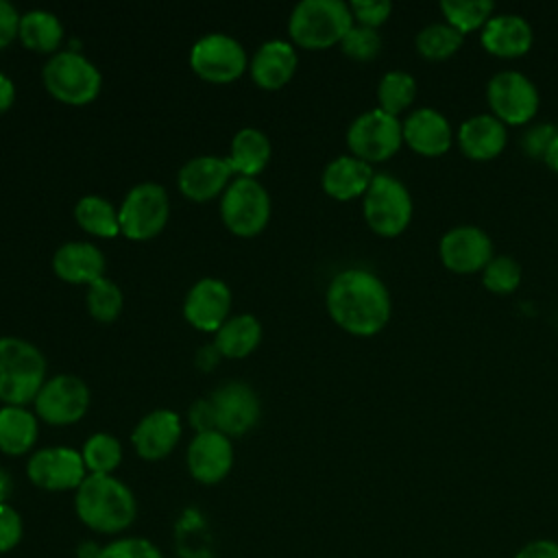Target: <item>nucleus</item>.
<instances>
[{
	"label": "nucleus",
	"instance_id": "1",
	"mask_svg": "<svg viewBox=\"0 0 558 558\" xmlns=\"http://www.w3.org/2000/svg\"><path fill=\"white\" fill-rule=\"evenodd\" d=\"M327 312L353 336H375L390 318V294L384 281L364 268L338 272L325 294Z\"/></svg>",
	"mask_w": 558,
	"mask_h": 558
},
{
	"label": "nucleus",
	"instance_id": "2",
	"mask_svg": "<svg viewBox=\"0 0 558 558\" xmlns=\"http://www.w3.org/2000/svg\"><path fill=\"white\" fill-rule=\"evenodd\" d=\"M74 508L78 519L94 532L118 534L135 521V497L113 475H87L76 488Z\"/></svg>",
	"mask_w": 558,
	"mask_h": 558
},
{
	"label": "nucleus",
	"instance_id": "3",
	"mask_svg": "<svg viewBox=\"0 0 558 558\" xmlns=\"http://www.w3.org/2000/svg\"><path fill=\"white\" fill-rule=\"evenodd\" d=\"M46 377L41 351L15 336H0V401L24 405L35 401Z\"/></svg>",
	"mask_w": 558,
	"mask_h": 558
},
{
	"label": "nucleus",
	"instance_id": "4",
	"mask_svg": "<svg viewBox=\"0 0 558 558\" xmlns=\"http://www.w3.org/2000/svg\"><path fill=\"white\" fill-rule=\"evenodd\" d=\"M351 26L353 15L342 0H301L288 20L290 37L303 48L340 44Z\"/></svg>",
	"mask_w": 558,
	"mask_h": 558
},
{
	"label": "nucleus",
	"instance_id": "5",
	"mask_svg": "<svg viewBox=\"0 0 558 558\" xmlns=\"http://www.w3.org/2000/svg\"><path fill=\"white\" fill-rule=\"evenodd\" d=\"M41 78L46 89L65 105H85L94 100L102 83L98 68L76 50L52 54L41 70Z\"/></svg>",
	"mask_w": 558,
	"mask_h": 558
},
{
	"label": "nucleus",
	"instance_id": "6",
	"mask_svg": "<svg viewBox=\"0 0 558 558\" xmlns=\"http://www.w3.org/2000/svg\"><path fill=\"white\" fill-rule=\"evenodd\" d=\"M366 225L384 238L403 233L412 220V196L392 174H375L364 194Z\"/></svg>",
	"mask_w": 558,
	"mask_h": 558
},
{
	"label": "nucleus",
	"instance_id": "7",
	"mask_svg": "<svg viewBox=\"0 0 558 558\" xmlns=\"http://www.w3.org/2000/svg\"><path fill=\"white\" fill-rule=\"evenodd\" d=\"M347 144L353 157L366 163L386 161L403 144L401 122L397 116H390L379 107L364 111L351 122L347 131Z\"/></svg>",
	"mask_w": 558,
	"mask_h": 558
},
{
	"label": "nucleus",
	"instance_id": "8",
	"mask_svg": "<svg viewBox=\"0 0 558 558\" xmlns=\"http://www.w3.org/2000/svg\"><path fill=\"white\" fill-rule=\"evenodd\" d=\"M222 222L235 235L259 233L270 218V196L264 185L251 177H238L220 198Z\"/></svg>",
	"mask_w": 558,
	"mask_h": 558
},
{
	"label": "nucleus",
	"instance_id": "9",
	"mask_svg": "<svg viewBox=\"0 0 558 558\" xmlns=\"http://www.w3.org/2000/svg\"><path fill=\"white\" fill-rule=\"evenodd\" d=\"M168 194L159 183H140L131 187L118 209L120 231L131 240L157 235L168 220Z\"/></svg>",
	"mask_w": 558,
	"mask_h": 558
},
{
	"label": "nucleus",
	"instance_id": "10",
	"mask_svg": "<svg viewBox=\"0 0 558 558\" xmlns=\"http://www.w3.org/2000/svg\"><path fill=\"white\" fill-rule=\"evenodd\" d=\"M486 98L493 116L504 124L519 126L538 113L541 96L536 85L521 72H497L486 85Z\"/></svg>",
	"mask_w": 558,
	"mask_h": 558
},
{
	"label": "nucleus",
	"instance_id": "11",
	"mask_svg": "<svg viewBox=\"0 0 558 558\" xmlns=\"http://www.w3.org/2000/svg\"><path fill=\"white\" fill-rule=\"evenodd\" d=\"M190 65L205 81L229 83L246 70V52L233 37L225 33H209L194 44Z\"/></svg>",
	"mask_w": 558,
	"mask_h": 558
},
{
	"label": "nucleus",
	"instance_id": "12",
	"mask_svg": "<svg viewBox=\"0 0 558 558\" xmlns=\"http://www.w3.org/2000/svg\"><path fill=\"white\" fill-rule=\"evenodd\" d=\"M89 405V390L74 375H57L39 388L35 397L37 414L50 425L76 423Z\"/></svg>",
	"mask_w": 558,
	"mask_h": 558
},
{
	"label": "nucleus",
	"instance_id": "13",
	"mask_svg": "<svg viewBox=\"0 0 558 558\" xmlns=\"http://www.w3.org/2000/svg\"><path fill=\"white\" fill-rule=\"evenodd\" d=\"M83 456L72 447H46L28 458V480L46 490H70L83 484L85 475Z\"/></svg>",
	"mask_w": 558,
	"mask_h": 558
},
{
	"label": "nucleus",
	"instance_id": "14",
	"mask_svg": "<svg viewBox=\"0 0 558 558\" xmlns=\"http://www.w3.org/2000/svg\"><path fill=\"white\" fill-rule=\"evenodd\" d=\"M438 255L445 268L451 272L471 275L484 270V266L493 259V240L480 227L460 225L440 238Z\"/></svg>",
	"mask_w": 558,
	"mask_h": 558
},
{
	"label": "nucleus",
	"instance_id": "15",
	"mask_svg": "<svg viewBox=\"0 0 558 558\" xmlns=\"http://www.w3.org/2000/svg\"><path fill=\"white\" fill-rule=\"evenodd\" d=\"M209 405L214 427L225 436H242L259 418V399L255 390L242 381H227L214 390Z\"/></svg>",
	"mask_w": 558,
	"mask_h": 558
},
{
	"label": "nucleus",
	"instance_id": "16",
	"mask_svg": "<svg viewBox=\"0 0 558 558\" xmlns=\"http://www.w3.org/2000/svg\"><path fill=\"white\" fill-rule=\"evenodd\" d=\"M231 307V290L225 281L205 277L196 281L183 303V316L201 331H218Z\"/></svg>",
	"mask_w": 558,
	"mask_h": 558
},
{
	"label": "nucleus",
	"instance_id": "17",
	"mask_svg": "<svg viewBox=\"0 0 558 558\" xmlns=\"http://www.w3.org/2000/svg\"><path fill=\"white\" fill-rule=\"evenodd\" d=\"M233 466V447L229 436L218 429L198 432L187 447V469L201 484H216Z\"/></svg>",
	"mask_w": 558,
	"mask_h": 558
},
{
	"label": "nucleus",
	"instance_id": "18",
	"mask_svg": "<svg viewBox=\"0 0 558 558\" xmlns=\"http://www.w3.org/2000/svg\"><path fill=\"white\" fill-rule=\"evenodd\" d=\"M401 131L403 142L423 157L445 155L453 144V131L449 120L432 107H421L412 111L401 122Z\"/></svg>",
	"mask_w": 558,
	"mask_h": 558
},
{
	"label": "nucleus",
	"instance_id": "19",
	"mask_svg": "<svg viewBox=\"0 0 558 558\" xmlns=\"http://www.w3.org/2000/svg\"><path fill=\"white\" fill-rule=\"evenodd\" d=\"M181 438V418L172 410H153L140 418L131 440L144 460L166 458Z\"/></svg>",
	"mask_w": 558,
	"mask_h": 558
},
{
	"label": "nucleus",
	"instance_id": "20",
	"mask_svg": "<svg viewBox=\"0 0 558 558\" xmlns=\"http://www.w3.org/2000/svg\"><path fill=\"white\" fill-rule=\"evenodd\" d=\"M480 41L486 52L501 59L523 57L534 41L532 26L525 17L517 13L493 15L480 31Z\"/></svg>",
	"mask_w": 558,
	"mask_h": 558
},
{
	"label": "nucleus",
	"instance_id": "21",
	"mask_svg": "<svg viewBox=\"0 0 558 558\" xmlns=\"http://www.w3.org/2000/svg\"><path fill=\"white\" fill-rule=\"evenodd\" d=\"M460 150L475 161H488L501 155L508 144V131L501 120L493 113H477L466 118L458 129Z\"/></svg>",
	"mask_w": 558,
	"mask_h": 558
},
{
	"label": "nucleus",
	"instance_id": "22",
	"mask_svg": "<svg viewBox=\"0 0 558 558\" xmlns=\"http://www.w3.org/2000/svg\"><path fill=\"white\" fill-rule=\"evenodd\" d=\"M233 168L225 157H194L179 170V190L192 201H209L225 190Z\"/></svg>",
	"mask_w": 558,
	"mask_h": 558
},
{
	"label": "nucleus",
	"instance_id": "23",
	"mask_svg": "<svg viewBox=\"0 0 558 558\" xmlns=\"http://www.w3.org/2000/svg\"><path fill=\"white\" fill-rule=\"evenodd\" d=\"M375 172L371 163L353 157V155H340L333 161L327 163L323 170V190L336 198V201H351L357 196H364Z\"/></svg>",
	"mask_w": 558,
	"mask_h": 558
},
{
	"label": "nucleus",
	"instance_id": "24",
	"mask_svg": "<svg viewBox=\"0 0 558 558\" xmlns=\"http://www.w3.org/2000/svg\"><path fill=\"white\" fill-rule=\"evenodd\" d=\"M296 70V52L283 39H270L257 48L251 61V76L264 89L283 87Z\"/></svg>",
	"mask_w": 558,
	"mask_h": 558
},
{
	"label": "nucleus",
	"instance_id": "25",
	"mask_svg": "<svg viewBox=\"0 0 558 558\" xmlns=\"http://www.w3.org/2000/svg\"><path fill=\"white\" fill-rule=\"evenodd\" d=\"M54 272L68 283H92L105 272V255L89 242H68L54 251Z\"/></svg>",
	"mask_w": 558,
	"mask_h": 558
},
{
	"label": "nucleus",
	"instance_id": "26",
	"mask_svg": "<svg viewBox=\"0 0 558 558\" xmlns=\"http://www.w3.org/2000/svg\"><path fill=\"white\" fill-rule=\"evenodd\" d=\"M227 159L233 172L253 179V174L262 172L270 159V140L259 129H240L231 140V153Z\"/></svg>",
	"mask_w": 558,
	"mask_h": 558
},
{
	"label": "nucleus",
	"instance_id": "27",
	"mask_svg": "<svg viewBox=\"0 0 558 558\" xmlns=\"http://www.w3.org/2000/svg\"><path fill=\"white\" fill-rule=\"evenodd\" d=\"M37 440V418L24 405L0 408V451L7 456L26 453Z\"/></svg>",
	"mask_w": 558,
	"mask_h": 558
},
{
	"label": "nucleus",
	"instance_id": "28",
	"mask_svg": "<svg viewBox=\"0 0 558 558\" xmlns=\"http://www.w3.org/2000/svg\"><path fill=\"white\" fill-rule=\"evenodd\" d=\"M262 340V325L253 314L227 318L216 331V349L227 357L248 355Z\"/></svg>",
	"mask_w": 558,
	"mask_h": 558
},
{
	"label": "nucleus",
	"instance_id": "29",
	"mask_svg": "<svg viewBox=\"0 0 558 558\" xmlns=\"http://www.w3.org/2000/svg\"><path fill=\"white\" fill-rule=\"evenodd\" d=\"M17 37L26 48L35 52H52L61 44L63 26L54 13L44 9H33L20 15Z\"/></svg>",
	"mask_w": 558,
	"mask_h": 558
},
{
	"label": "nucleus",
	"instance_id": "30",
	"mask_svg": "<svg viewBox=\"0 0 558 558\" xmlns=\"http://www.w3.org/2000/svg\"><path fill=\"white\" fill-rule=\"evenodd\" d=\"M74 218L76 222L100 238H113L116 233H120V222H118V211L113 209V205L96 194H87L83 196L76 207H74Z\"/></svg>",
	"mask_w": 558,
	"mask_h": 558
},
{
	"label": "nucleus",
	"instance_id": "31",
	"mask_svg": "<svg viewBox=\"0 0 558 558\" xmlns=\"http://www.w3.org/2000/svg\"><path fill=\"white\" fill-rule=\"evenodd\" d=\"M464 41V35L458 33L447 22H434L418 31L416 52L427 61H442L453 57Z\"/></svg>",
	"mask_w": 558,
	"mask_h": 558
},
{
	"label": "nucleus",
	"instance_id": "32",
	"mask_svg": "<svg viewBox=\"0 0 558 558\" xmlns=\"http://www.w3.org/2000/svg\"><path fill=\"white\" fill-rule=\"evenodd\" d=\"M416 89H418L416 78L412 74H408L403 70L386 72L377 85L379 109L390 116H399L414 102Z\"/></svg>",
	"mask_w": 558,
	"mask_h": 558
},
{
	"label": "nucleus",
	"instance_id": "33",
	"mask_svg": "<svg viewBox=\"0 0 558 558\" xmlns=\"http://www.w3.org/2000/svg\"><path fill=\"white\" fill-rule=\"evenodd\" d=\"M440 11L449 26L466 35L486 26V22L495 15V4L490 0H442Z\"/></svg>",
	"mask_w": 558,
	"mask_h": 558
},
{
	"label": "nucleus",
	"instance_id": "34",
	"mask_svg": "<svg viewBox=\"0 0 558 558\" xmlns=\"http://www.w3.org/2000/svg\"><path fill=\"white\" fill-rule=\"evenodd\" d=\"M81 456L92 475H111L122 460V447L111 434L98 432L85 440Z\"/></svg>",
	"mask_w": 558,
	"mask_h": 558
},
{
	"label": "nucleus",
	"instance_id": "35",
	"mask_svg": "<svg viewBox=\"0 0 558 558\" xmlns=\"http://www.w3.org/2000/svg\"><path fill=\"white\" fill-rule=\"evenodd\" d=\"M521 266L510 255H493L482 270V283L493 294H512L521 283Z\"/></svg>",
	"mask_w": 558,
	"mask_h": 558
},
{
	"label": "nucleus",
	"instance_id": "36",
	"mask_svg": "<svg viewBox=\"0 0 558 558\" xmlns=\"http://www.w3.org/2000/svg\"><path fill=\"white\" fill-rule=\"evenodd\" d=\"M87 310L96 320H102V323L116 320L122 310L120 288L105 277L92 281L87 286Z\"/></svg>",
	"mask_w": 558,
	"mask_h": 558
},
{
	"label": "nucleus",
	"instance_id": "37",
	"mask_svg": "<svg viewBox=\"0 0 558 558\" xmlns=\"http://www.w3.org/2000/svg\"><path fill=\"white\" fill-rule=\"evenodd\" d=\"M342 52L355 61H371L381 50V37L377 28H368L362 24H353L349 33L340 41Z\"/></svg>",
	"mask_w": 558,
	"mask_h": 558
},
{
	"label": "nucleus",
	"instance_id": "38",
	"mask_svg": "<svg viewBox=\"0 0 558 558\" xmlns=\"http://www.w3.org/2000/svg\"><path fill=\"white\" fill-rule=\"evenodd\" d=\"M98 558H166L163 551L148 538L126 536L118 538L100 549Z\"/></svg>",
	"mask_w": 558,
	"mask_h": 558
},
{
	"label": "nucleus",
	"instance_id": "39",
	"mask_svg": "<svg viewBox=\"0 0 558 558\" xmlns=\"http://www.w3.org/2000/svg\"><path fill=\"white\" fill-rule=\"evenodd\" d=\"M349 9L353 20H357V24L377 28L390 17L392 4L388 0H353L349 2Z\"/></svg>",
	"mask_w": 558,
	"mask_h": 558
},
{
	"label": "nucleus",
	"instance_id": "40",
	"mask_svg": "<svg viewBox=\"0 0 558 558\" xmlns=\"http://www.w3.org/2000/svg\"><path fill=\"white\" fill-rule=\"evenodd\" d=\"M22 517L9 504H0V554L11 551L22 541Z\"/></svg>",
	"mask_w": 558,
	"mask_h": 558
},
{
	"label": "nucleus",
	"instance_id": "41",
	"mask_svg": "<svg viewBox=\"0 0 558 558\" xmlns=\"http://www.w3.org/2000/svg\"><path fill=\"white\" fill-rule=\"evenodd\" d=\"M558 133V129L549 122H543V124H534L525 131L523 140H521V148L532 157V159H543L554 135Z\"/></svg>",
	"mask_w": 558,
	"mask_h": 558
},
{
	"label": "nucleus",
	"instance_id": "42",
	"mask_svg": "<svg viewBox=\"0 0 558 558\" xmlns=\"http://www.w3.org/2000/svg\"><path fill=\"white\" fill-rule=\"evenodd\" d=\"M20 13L7 0H0V48H4L13 37H17Z\"/></svg>",
	"mask_w": 558,
	"mask_h": 558
},
{
	"label": "nucleus",
	"instance_id": "43",
	"mask_svg": "<svg viewBox=\"0 0 558 558\" xmlns=\"http://www.w3.org/2000/svg\"><path fill=\"white\" fill-rule=\"evenodd\" d=\"M514 558H558V543L549 538L530 541L514 554Z\"/></svg>",
	"mask_w": 558,
	"mask_h": 558
},
{
	"label": "nucleus",
	"instance_id": "44",
	"mask_svg": "<svg viewBox=\"0 0 558 558\" xmlns=\"http://www.w3.org/2000/svg\"><path fill=\"white\" fill-rule=\"evenodd\" d=\"M190 423L196 427V434H198V432L216 429V427H214V414H211L209 401H201V399H198V401L190 408Z\"/></svg>",
	"mask_w": 558,
	"mask_h": 558
},
{
	"label": "nucleus",
	"instance_id": "45",
	"mask_svg": "<svg viewBox=\"0 0 558 558\" xmlns=\"http://www.w3.org/2000/svg\"><path fill=\"white\" fill-rule=\"evenodd\" d=\"M15 98V87L7 74L0 72V111H7L13 105Z\"/></svg>",
	"mask_w": 558,
	"mask_h": 558
},
{
	"label": "nucleus",
	"instance_id": "46",
	"mask_svg": "<svg viewBox=\"0 0 558 558\" xmlns=\"http://www.w3.org/2000/svg\"><path fill=\"white\" fill-rule=\"evenodd\" d=\"M543 161L547 163V168H551L554 172H558V133L554 135V140H551V144H549V148H547Z\"/></svg>",
	"mask_w": 558,
	"mask_h": 558
},
{
	"label": "nucleus",
	"instance_id": "47",
	"mask_svg": "<svg viewBox=\"0 0 558 558\" xmlns=\"http://www.w3.org/2000/svg\"><path fill=\"white\" fill-rule=\"evenodd\" d=\"M11 488H13L11 475L0 466V504H7V499L11 495Z\"/></svg>",
	"mask_w": 558,
	"mask_h": 558
}]
</instances>
